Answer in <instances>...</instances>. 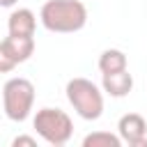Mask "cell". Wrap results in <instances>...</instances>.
<instances>
[{"mask_svg": "<svg viewBox=\"0 0 147 147\" xmlns=\"http://www.w3.org/2000/svg\"><path fill=\"white\" fill-rule=\"evenodd\" d=\"M124 140L122 136L117 133H110V131H94V133H87L83 138V147H119Z\"/></svg>", "mask_w": 147, "mask_h": 147, "instance_id": "cell-10", "label": "cell"}, {"mask_svg": "<svg viewBox=\"0 0 147 147\" xmlns=\"http://www.w3.org/2000/svg\"><path fill=\"white\" fill-rule=\"evenodd\" d=\"M101 87L106 94H110L113 99H122L133 90V76L124 69V71H115V74H101Z\"/></svg>", "mask_w": 147, "mask_h": 147, "instance_id": "cell-7", "label": "cell"}, {"mask_svg": "<svg viewBox=\"0 0 147 147\" xmlns=\"http://www.w3.org/2000/svg\"><path fill=\"white\" fill-rule=\"evenodd\" d=\"M34 53V37L30 34H9L0 44V71L7 74L16 64H23Z\"/></svg>", "mask_w": 147, "mask_h": 147, "instance_id": "cell-5", "label": "cell"}, {"mask_svg": "<svg viewBox=\"0 0 147 147\" xmlns=\"http://www.w3.org/2000/svg\"><path fill=\"white\" fill-rule=\"evenodd\" d=\"M34 28H37V16L28 7L14 9L9 14V18H7L9 34H30V37H34Z\"/></svg>", "mask_w": 147, "mask_h": 147, "instance_id": "cell-8", "label": "cell"}, {"mask_svg": "<svg viewBox=\"0 0 147 147\" xmlns=\"http://www.w3.org/2000/svg\"><path fill=\"white\" fill-rule=\"evenodd\" d=\"M126 69V55L119 48H106L99 55V71L101 74H115Z\"/></svg>", "mask_w": 147, "mask_h": 147, "instance_id": "cell-9", "label": "cell"}, {"mask_svg": "<svg viewBox=\"0 0 147 147\" xmlns=\"http://www.w3.org/2000/svg\"><path fill=\"white\" fill-rule=\"evenodd\" d=\"M32 126L44 142L55 145V147L67 145L74 136V122L60 108H39L32 119Z\"/></svg>", "mask_w": 147, "mask_h": 147, "instance_id": "cell-3", "label": "cell"}, {"mask_svg": "<svg viewBox=\"0 0 147 147\" xmlns=\"http://www.w3.org/2000/svg\"><path fill=\"white\" fill-rule=\"evenodd\" d=\"M21 145H28V147H34V145H37V140H34L32 136H18V138H14V142H11V147H21Z\"/></svg>", "mask_w": 147, "mask_h": 147, "instance_id": "cell-11", "label": "cell"}, {"mask_svg": "<svg viewBox=\"0 0 147 147\" xmlns=\"http://www.w3.org/2000/svg\"><path fill=\"white\" fill-rule=\"evenodd\" d=\"M39 21L48 32H78L87 23V7L80 0H46L41 5Z\"/></svg>", "mask_w": 147, "mask_h": 147, "instance_id": "cell-1", "label": "cell"}, {"mask_svg": "<svg viewBox=\"0 0 147 147\" xmlns=\"http://www.w3.org/2000/svg\"><path fill=\"white\" fill-rule=\"evenodd\" d=\"M34 106V85L28 78H9L2 85V110L11 122H25Z\"/></svg>", "mask_w": 147, "mask_h": 147, "instance_id": "cell-4", "label": "cell"}, {"mask_svg": "<svg viewBox=\"0 0 147 147\" xmlns=\"http://www.w3.org/2000/svg\"><path fill=\"white\" fill-rule=\"evenodd\" d=\"M117 133L126 145L133 147H147V122L138 113H126L117 122Z\"/></svg>", "mask_w": 147, "mask_h": 147, "instance_id": "cell-6", "label": "cell"}, {"mask_svg": "<svg viewBox=\"0 0 147 147\" xmlns=\"http://www.w3.org/2000/svg\"><path fill=\"white\" fill-rule=\"evenodd\" d=\"M64 92H67L69 103L78 113V117H83L87 122H94L103 115V92L90 78H80V76L71 78L67 83Z\"/></svg>", "mask_w": 147, "mask_h": 147, "instance_id": "cell-2", "label": "cell"}, {"mask_svg": "<svg viewBox=\"0 0 147 147\" xmlns=\"http://www.w3.org/2000/svg\"><path fill=\"white\" fill-rule=\"evenodd\" d=\"M0 5H2V7H14L16 0H0Z\"/></svg>", "mask_w": 147, "mask_h": 147, "instance_id": "cell-12", "label": "cell"}]
</instances>
